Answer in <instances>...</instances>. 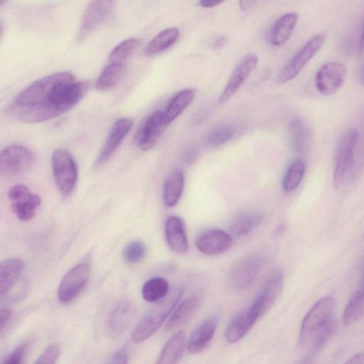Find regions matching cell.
<instances>
[{"mask_svg":"<svg viewBox=\"0 0 364 364\" xmlns=\"http://www.w3.org/2000/svg\"><path fill=\"white\" fill-rule=\"evenodd\" d=\"M12 314V310L9 308L5 307L1 308L0 311V326H1V333H2L6 325L8 323L9 321Z\"/></svg>","mask_w":364,"mask_h":364,"instance_id":"43","label":"cell"},{"mask_svg":"<svg viewBox=\"0 0 364 364\" xmlns=\"http://www.w3.org/2000/svg\"><path fill=\"white\" fill-rule=\"evenodd\" d=\"M11 208L16 215L23 221L31 220L36 215V209L41 205V198L33 194L22 200L11 202Z\"/></svg>","mask_w":364,"mask_h":364,"instance_id":"34","label":"cell"},{"mask_svg":"<svg viewBox=\"0 0 364 364\" xmlns=\"http://www.w3.org/2000/svg\"><path fill=\"white\" fill-rule=\"evenodd\" d=\"M124 68V65L122 63H111L107 65L98 77L95 88L105 91L113 87L122 78Z\"/></svg>","mask_w":364,"mask_h":364,"instance_id":"32","label":"cell"},{"mask_svg":"<svg viewBox=\"0 0 364 364\" xmlns=\"http://www.w3.org/2000/svg\"><path fill=\"white\" fill-rule=\"evenodd\" d=\"M195 97V90L185 89L176 93L169 100L163 112L166 125L175 120L189 105Z\"/></svg>","mask_w":364,"mask_h":364,"instance_id":"27","label":"cell"},{"mask_svg":"<svg viewBox=\"0 0 364 364\" xmlns=\"http://www.w3.org/2000/svg\"><path fill=\"white\" fill-rule=\"evenodd\" d=\"M199 303L198 296H191L181 301L169 316L165 330L171 331L186 323L195 314Z\"/></svg>","mask_w":364,"mask_h":364,"instance_id":"25","label":"cell"},{"mask_svg":"<svg viewBox=\"0 0 364 364\" xmlns=\"http://www.w3.org/2000/svg\"><path fill=\"white\" fill-rule=\"evenodd\" d=\"M32 161V153L26 147L19 144L9 145L1 152V173L5 176L19 175L31 167Z\"/></svg>","mask_w":364,"mask_h":364,"instance_id":"10","label":"cell"},{"mask_svg":"<svg viewBox=\"0 0 364 364\" xmlns=\"http://www.w3.org/2000/svg\"><path fill=\"white\" fill-rule=\"evenodd\" d=\"M265 259L259 253H252L237 262L230 269L228 282L236 289L249 287L259 275Z\"/></svg>","mask_w":364,"mask_h":364,"instance_id":"7","label":"cell"},{"mask_svg":"<svg viewBox=\"0 0 364 364\" xmlns=\"http://www.w3.org/2000/svg\"><path fill=\"white\" fill-rule=\"evenodd\" d=\"M218 326V318L212 316L203 321L190 335L186 348L189 353L196 355L202 352L213 338Z\"/></svg>","mask_w":364,"mask_h":364,"instance_id":"18","label":"cell"},{"mask_svg":"<svg viewBox=\"0 0 364 364\" xmlns=\"http://www.w3.org/2000/svg\"><path fill=\"white\" fill-rule=\"evenodd\" d=\"M166 126L163 112H153L144 119L136 132V145L143 151L151 149L159 141Z\"/></svg>","mask_w":364,"mask_h":364,"instance_id":"14","label":"cell"},{"mask_svg":"<svg viewBox=\"0 0 364 364\" xmlns=\"http://www.w3.org/2000/svg\"><path fill=\"white\" fill-rule=\"evenodd\" d=\"M90 274L87 262H81L69 269L64 275L58 289V300L68 304L75 300L84 289Z\"/></svg>","mask_w":364,"mask_h":364,"instance_id":"8","label":"cell"},{"mask_svg":"<svg viewBox=\"0 0 364 364\" xmlns=\"http://www.w3.org/2000/svg\"><path fill=\"white\" fill-rule=\"evenodd\" d=\"M89 87L87 81H76L69 72L55 73L35 81L20 92L11 112L21 122L48 121L77 104Z\"/></svg>","mask_w":364,"mask_h":364,"instance_id":"1","label":"cell"},{"mask_svg":"<svg viewBox=\"0 0 364 364\" xmlns=\"http://www.w3.org/2000/svg\"><path fill=\"white\" fill-rule=\"evenodd\" d=\"M225 1V0H200L198 4L203 8H212L222 4Z\"/></svg>","mask_w":364,"mask_h":364,"instance_id":"45","label":"cell"},{"mask_svg":"<svg viewBox=\"0 0 364 364\" xmlns=\"http://www.w3.org/2000/svg\"><path fill=\"white\" fill-rule=\"evenodd\" d=\"M60 353V347L58 343L47 346L38 356L35 363H55Z\"/></svg>","mask_w":364,"mask_h":364,"instance_id":"38","label":"cell"},{"mask_svg":"<svg viewBox=\"0 0 364 364\" xmlns=\"http://www.w3.org/2000/svg\"><path fill=\"white\" fill-rule=\"evenodd\" d=\"M346 76L347 69L343 63L336 61L326 63L316 73V87L323 95H333L342 87Z\"/></svg>","mask_w":364,"mask_h":364,"instance_id":"9","label":"cell"},{"mask_svg":"<svg viewBox=\"0 0 364 364\" xmlns=\"http://www.w3.org/2000/svg\"><path fill=\"white\" fill-rule=\"evenodd\" d=\"M311 139L310 129L304 121L294 119L290 122L289 140L294 152L299 155L305 154L309 151Z\"/></svg>","mask_w":364,"mask_h":364,"instance_id":"22","label":"cell"},{"mask_svg":"<svg viewBox=\"0 0 364 364\" xmlns=\"http://www.w3.org/2000/svg\"><path fill=\"white\" fill-rule=\"evenodd\" d=\"M184 186V176L181 169H174L166 178L163 191L164 203L173 207L179 201Z\"/></svg>","mask_w":364,"mask_h":364,"instance_id":"28","label":"cell"},{"mask_svg":"<svg viewBox=\"0 0 364 364\" xmlns=\"http://www.w3.org/2000/svg\"><path fill=\"white\" fill-rule=\"evenodd\" d=\"M166 242L169 247L178 254L188 250V242L183 220L177 216H169L164 225Z\"/></svg>","mask_w":364,"mask_h":364,"instance_id":"19","label":"cell"},{"mask_svg":"<svg viewBox=\"0 0 364 364\" xmlns=\"http://www.w3.org/2000/svg\"><path fill=\"white\" fill-rule=\"evenodd\" d=\"M129 350L127 346H124L119 349L112 355L109 361V363L124 364L129 361Z\"/></svg>","mask_w":364,"mask_h":364,"instance_id":"42","label":"cell"},{"mask_svg":"<svg viewBox=\"0 0 364 364\" xmlns=\"http://www.w3.org/2000/svg\"><path fill=\"white\" fill-rule=\"evenodd\" d=\"M359 132L354 129L345 132L340 137L336 146L334 156L333 184L339 188L351 174Z\"/></svg>","mask_w":364,"mask_h":364,"instance_id":"4","label":"cell"},{"mask_svg":"<svg viewBox=\"0 0 364 364\" xmlns=\"http://www.w3.org/2000/svg\"><path fill=\"white\" fill-rule=\"evenodd\" d=\"M360 81H361L362 85L364 87V66L362 69L361 74H360Z\"/></svg>","mask_w":364,"mask_h":364,"instance_id":"49","label":"cell"},{"mask_svg":"<svg viewBox=\"0 0 364 364\" xmlns=\"http://www.w3.org/2000/svg\"><path fill=\"white\" fill-rule=\"evenodd\" d=\"M132 125L133 121L129 118H121L114 122L95 161L96 167L102 166L112 157Z\"/></svg>","mask_w":364,"mask_h":364,"instance_id":"16","label":"cell"},{"mask_svg":"<svg viewBox=\"0 0 364 364\" xmlns=\"http://www.w3.org/2000/svg\"><path fill=\"white\" fill-rule=\"evenodd\" d=\"M185 346V333L182 331L175 332L162 348L156 363H177L183 356Z\"/></svg>","mask_w":364,"mask_h":364,"instance_id":"24","label":"cell"},{"mask_svg":"<svg viewBox=\"0 0 364 364\" xmlns=\"http://www.w3.org/2000/svg\"><path fill=\"white\" fill-rule=\"evenodd\" d=\"M284 286V273L277 269L267 279L250 306L259 318L264 316L279 296Z\"/></svg>","mask_w":364,"mask_h":364,"instance_id":"11","label":"cell"},{"mask_svg":"<svg viewBox=\"0 0 364 364\" xmlns=\"http://www.w3.org/2000/svg\"><path fill=\"white\" fill-rule=\"evenodd\" d=\"M141 45L140 39L131 38L119 43L110 53L109 61L111 63H122L132 55Z\"/></svg>","mask_w":364,"mask_h":364,"instance_id":"35","label":"cell"},{"mask_svg":"<svg viewBox=\"0 0 364 364\" xmlns=\"http://www.w3.org/2000/svg\"><path fill=\"white\" fill-rule=\"evenodd\" d=\"M228 43V38L227 36H221L218 38L214 43V48L216 49L223 48Z\"/></svg>","mask_w":364,"mask_h":364,"instance_id":"47","label":"cell"},{"mask_svg":"<svg viewBox=\"0 0 364 364\" xmlns=\"http://www.w3.org/2000/svg\"><path fill=\"white\" fill-rule=\"evenodd\" d=\"M25 269L23 260L10 258L0 264L1 297L3 298L17 282Z\"/></svg>","mask_w":364,"mask_h":364,"instance_id":"21","label":"cell"},{"mask_svg":"<svg viewBox=\"0 0 364 364\" xmlns=\"http://www.w3.org/2000/svg\"><path fill=\"white\" fill-rule=\"evenodd\" d=\"M29 344L25 343L11 352L5 358L4 363L19 364L23 363L25 358Z\"/></svg>","mask_w":364,"mask_h":364,"instance_id":"39","label":"cell"},{"mask_svg":"<svg viewBox=\"0 0 364 364\" xmlns=\"http://www.w3.org/2000/svg\"><path fill=\"white\" fill-rule=\"evenodd\" d=\"M146 254L145 245L139 240L128 243L124 248L122 256L124 260L128 264H135L141 261Z\"/></svg>","mask_w":364,"mask_h":364,"instance_id":"37","label":"cell"},{"mask_svg":"<svg viewBox=\"0 0 364 364\" xmlns=\"http://www.w3.org/2000/svg\"><path fill=\"white\" fill-rule=\"evenodd\" d=\"M259 318L250 305L239 312L229 323L225 338L229 343H235L242 340L250 331Z\"/></svg>","mask_w":364,"mask_h":364,"instance_id":"17","label":"cell"},{"mask_svg":"<svg viewBox=\"0 0 364 364\" xmlns=\"http://www.w3.org/2000/svg\"><path fill=\"white\" fill-rule=\"evenodd\" d=\"M258 63V57L254 53L245 54L232 70L218 102H228L250 76Z\"/></svg>","mask_w":364,"mask_h":364,"instance_id":"13","label":"cell"},{"mask_svg":"<svg viewBox=\"0 0 364 364\" xmlns=\"http://www.w3.org/2000/svg\"><path fill=\"white\" fill-rule=\"evenodd\" d=\"M179 31L176 28H168L159 33L146 46L144 53L146 56L157 55L169 48L177 41Z\"/></svg>","mask_w":364,"mask_h":364,"instance_id":"29","label":"cell"},{"mask_svg":"<svg viewBox=\"0 0 364 364\" xmlns=\"http://www.w3.org/2000/svg\"><path fill=\"white\" fill-rule=\"evenodd\" d=\"M235 135V128L229 124H220L213 128L208 134L206 144L215 148L225 144Z\"/></svg>","mask_w":364,"mask_h":364,"instance_id":"36","label":"cell"},{"mask_svg":"<svg viewBox=\"0 0 364 364\" xmlns=\"http://www.w3.org/2000/svg\"><path fill=\"white\" fill-rule=\"evenodd\" d=\"M134 306L127 301L118 303L110 311L107 326L113 335H120L129 327L134 318Z\"/></svg>","mask_w":364,"mask_h":364,"instance_id":"20","label":"cell"},{"mask_svg":"<svg viewBox=\"0 0 364 364\" xmlns=\"http://www.w3.org/2000/svg\"><path fill=\"white\" fill-rule=\"evenodd\" d=\"M199 151L195 146H189L186 147L181 155V161L186 165H191L198 157Z\"/></svg>","mask_w":364,"mask_h":364,"instance_id":"41","label":"cell"},{"mask_svg":"<svg viewBox=\"0 0 364 364\" xmlns=\"http://www.w3.org/2000/svg\"><path fill=\"white\" fill-rule=\"evenodd\" d=\"M306 171V163L301 158L294 159L288 166L282 181L286 192L294 191L300 184Z\"/></svg>","mask_w":364,"mask_h":364,"instance_id":"33","label":"cell"},{"mask_svg":"<svg viewBox=\"0 0 364 364\" xmlns=\"http://www.w3.org/2000/svg\"><path fill=\"white\" fill-rule=\"evenodd\" d=\"M51 166L55 184L65 196L74 190L77 180V166L72 156L64 149H57L52 155Z\"/></svg>","mask_w":364,"mask_h":364,"instance_id":"5","label":"cell"},{"mask_svg":"<svg viewBox=\"0 0 364 364\" xmlns=\"http://www.w3.org/2000/svg\"><path fill=\"white\" fill-rule=\"evenodd\" d=\"M183 291V287L177 288L168 297L163 299L151 309L134 328L132 333L133 341L140 343L153 336L171 315Z\"/></svg>","mask_w":364,"mask_h":364,"instance_id":"3","label":"cell"},{"mask_svg":"<svg viewBox=\"0 0 364 364\" xmlns=\"http://www.w3.org/2000/svg\"><path fill=\"white\" fill-rule=\"evenodd\" d=\"M168 291V282L163 277H154L144 284L141 296L148 302H156L164 299Z\"/></svg>","mask_w":364,"mask_h":364,"instance_id":"31","label":"cell"},{"mask_svg":"<svg viewBox=\"0 0 364 364\" xmlns=\"http://www.w3.org/2000/svg\"><path fill=\"white\" fill-rule=\"evenodd\" d=\"M347 363H364V352L359 353L351 358H350L348 360H346Z\"/></svg>","mask_w":364,"mask_h":364,"instance_id":"46","label":"cell"},{"mask_svg":"<svg viewBox=\"0 0 364 364\" xmlns=\"http://www.w3.org/2000/svg\"><path fill=\"white\" fill-rule=\"evenodd\" d=\"M258 0H239V6L242 11L246 12L249 11Z\"/></svg>","mask_w":364,"mask_h":364,"instance_id":"44","label":"cell"},{"mask_svg":"<svg viewBox=\"0 0 364 364\" xmlns=\"http://www.w3.org/2000/svg\"><path fill=\"white\" fill-rule=\"evenodd\" d=\"M31 195L32 193L29 189L26 186L21 184L12 186L8 192V197L11 202L24 200Z\"/></svg>","mask_w":364,"mask_h":364,"instance_id":"40","label":"cell"},{"mask_svg":"<svg viewBox=\"0 0 364 364\" xmlns=\"http://www.w3.org/2000/svg\"><path fill=\"white\" fill-rule=\"evenodd\" d=\"M196 248L206 255H220L232 245L231 236L226 232L213 228L199 233L195 239Z\"/></svg>","mask_w":364,"mask_h":364,"instance_id":"15","label":"cell"},{"mask_svg":"<svg viewBox=\"0 0 364 364\" xmlns=\"http://www.w3.org/2000/svg\"><path fill=\"white\" fill-rule=\"evenodd\" d=\"M298 19L299 16L295 12H289L279 17L271 31V43L274 46L284 45L290 38Z\"/></svg>","mask_w":364,"mask_h":364,"instance_id":"26","label":"cell"},{"mask_svg":"<svg viewBox=\"0 0 364 364\" xmlns=\"http://www.w3.org/2000/svg\"><path fill=\"white\" fill-rule=\"evenodd\" d=\"M116 0H90L83 14L79 40L92 33L111 16Z\"/></svg>","mask_w":364,"mask_h":364,"instance_id":"12","label":"cell"},{"mask_svg":"<svg viewBox=\"0 0 364 364\" xmlns=\"http://www.w3.org/2000/svg\"><path fill=\"white\" fill-rule=\"evenodd\" d=\"M1 1V6H2L6 2L7 0H0Z\"/></svg>","mask_w":364,"mask_h":364,"instance_id":"50","label":"cell"},{"mask_svg":"<svg viewBox=\"0 0 364 364\" xmlns=\"http://www.w3.org/2000/svg\"><path fill=\"white\" fill-rule=\"evenodd\" d=\"M358 52L360 55L364 53V19L362 23L361 32L359 38Z\"/></svg>","mask_w":364,"mask_h":364,"instance_id":"48","label":"cell"},{"mask_svg":"<svg viewBox=\"0 0 364 364\" xmlns=\"http://www.w3.org/2000/svg\"><path fill=\"white\" fill-rule=\"evenodd\" d=\"M364 316V284L352 296L345 307L343 322L346 326L358 322Z\"/></svg>","mask_w":364,"mask_h":364,"instance_id":"30","label":"cell"},{"mask_svg":"<svg viewBox=\"0 0 364 364\" xmlns=\"http://www.w3.org/2000/svg\"><path fill=\"white\" fill-rule=\"evenodd\" d=\"M335 299L331 296L317 301L304 316L298 338L299 348L309 355L323 348L335 328Z\"/></svg>","mask_w":364,"mask_h":364,"instance_id":"2","label":"cell"},{"mask_svg":"<svg viewBox=\"0 0 364 364\" xmlns=\"http://www.w3.org/2000/svg\"><path fill=\"white\" fill-rule=\"evenodd\" d=\"M326 33H318L309 39L281 70L277 80L286 83L293 80L322 48Z\"/></svg>","mask_w":364,"mask_h":364,"instance_id":"6","label":"cell"},{"mask_svg":"<svg viewBox=\"0 0 364 364\" xmlns=\"http://www.w3.org/2000/svg\"><path fill=\"white\" fill-rule=\"evenodd\" d=\"M262 213L256 210H242L237 213L230 223V231L235 237L250 233L263 220Z\"/></svg>","mask_w":364,"mask_h":364,"instance_id":"23","label":"cell"}]
</instances>
